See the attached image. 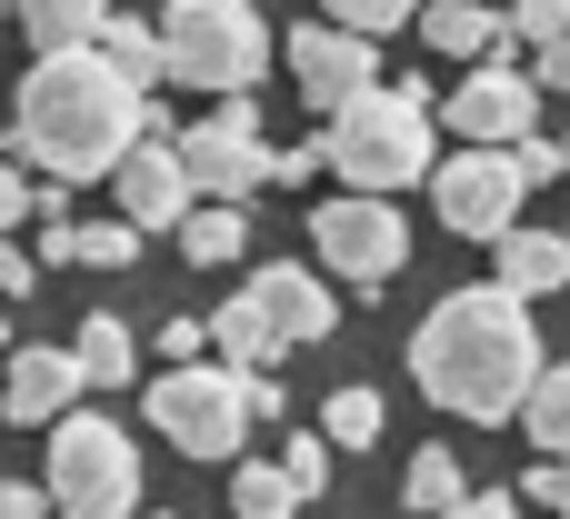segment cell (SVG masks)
<instances>
[{"label": "cell", "mask_w": 570, "mask_h": 519, "mask_svg": "<svg viewBox=\"0 0 570 519\" xmlns=\"http://www.w3.org/2000/svg\"><path fill=\"white\" fill-rule=\"evenodd\" d=\"M411 380L421 400H441L451 420L471 430H511L531 380H541V320L521 290L481 280V290H451L421 330H411Z\"/></svg>", "instance_id": "6da1fadb"}, {"label": "cell", "mask_w": 570, "mask_h": 519, "mask_svg": "<svg viewBox=\"0 0 570 519\" xmlns=\"http://www.w3.org/2000/svg\"><path fill=\"white\" fill-rule=\"evenodd\" d=\"M561 180H570V140H561Z\"/></svg>", "instance_id": "f35d334b"}, {"label": "cell", "mask_w": 570, "mask_h": 519, "mask_svg": "<svg viewBox=\"0 0 570 519\" xmlns=\"http://www.w3.org/2000/svg\"><path fill=\"white\" fill-rule=\"evenodd\" d=\"M0 160H10V130H0Z\"/></svg>", "instance_id": "60d3db41"}, {"label": "cell", "mask_w": 570, "mask_h": 519, "mask_svg": "<svg viewBox=\"0 0 570 519\" xmlns=\"http://www.w3.org/2000/svg\"><path fill=\"white\" fill-rule=\"evenodd\" d=\"M210 360H230V370H271V360H281V340H271V320H261L250 290L210 310Z\"/></svg>", "instance_id": "ffe728a7"}, {"label": "cell", "mask_w": 570, "mask_h": 519, "mask_svg": "<svg viewBox=\"0 0 570 519\" xmlns=\"http://www.w3.org/2000/svg\"><path fill=\"white\" fill-rule=\"evenodd\" d=\"M441 519H521V500L511 490H471V500H451Z\"/></svg>", "instance_id": "836d02e7"}, {"label": "cell", "mask_w": 570, "mask_h": 519, "mask_svg": "<svg viewBox=\"0 0 570 519\" xmlns=\"http://www.w3.org/2000/svg\"><path fill=\"white\" fill-rule=\"evenodd\" d=\"M140 110H150V90H130L90 40H80V50H40V60L20 70L10 150H30L50 180H110L120 150L140 140Z\"/></svg>", "instance_id": "7a4b0ae2"}, {"label": "cell", "mask_w": 570, "mask_h": 519, "mask_svg": "<svg viewBox=\"0 0 570 519\" xmlns=\"http://www.w3.org/2000/svg\"><path fill=\"white\" fill-rule=\"evenodd\" d=\"M40 490H50V510H70V519H130L140 510V450H130V430H110L90 410H60Z\"/></svg>", "instance_id": "8992f818"}, {"label": "cell", "mask_w": 570, "mask_h": 519, "mask_svg": "<svg viewBox=\"0 0 570 519\" xmlns=\"http://www.w3.org/2000/svg\"><path fill=\"white\" fill-rule=\"evenodd\" d=\"M291 510H301V490L281 460H230V519H291Z\"/></svg>", "instance_id": "cb8c5ba5"}, {"label": "cell", "mask_w": 570, "mask_h": 519, "mask_svg": "<svg viewBox=\"0 0 570 519\" xmlns=\"http://www.w3.org/2000/svg\"><path fill=\"white\" fill-rule=\"evenodd\" d=\"M180 250H190L200 270L240 260V250H250V210H240V200H190V210H180Z\"/></svg>", "instance_id": "d6986e66"}, {"label": "cell", "mask_w": 570, "mask_h": 519, "mask_svg": "<svg viewBox=\"0 0 570 519\" xmlns=\"http://www.w3.org/2000/svg\"><path fill=\"white\" fill-rule=\"evenodd\" d=\"M10 20H20L40 50H80V40H100L110 0H10Z\"/></svg>", "instance_id": "7402d4cb"}, {"label": "cell", "mask_w": 570, "mask_h": 519, "mask_svg": "<svg viewBox=\"0 0 570 519\" xmlns=\"http://www.w3.org/2000/svg\"><path fill=\"white\" fill-rule=\"evenodd\" d=\"M70 360H80V390H130L140 340H130V320H120V310H90V320H80V340H70Z\"/></svg>", "instance_id": "ac0fdd59"}, {"label": "cell", "mask_w": 570, "mask_h": 519, "mask_svg": "<svg viewBox=\"0 0 570 519\" xmlns=\"http://www.w3.org/2000/svg\"><path fill=\"white\" fill-rule=\"evenodd\" d=\"M331 460H341V450H331L321 430H301V440L281 450V470H291V490H301V500H321V490H331Z\"/></svg>", "instance_id": "4316f807"}, {"label": "cell", "mask_w": 570, "mask_h": 519, "mask_svg": "<svg viewBox=\"0 0 570 519\" xmlns=\"http://www.w3.org/2000/svg\"><path fill=\"white\" fill-rule=\"evenodd\" d=\"M521 430H531V450L570 460V360H541V380H531V400H521Z\"/></svg>", "instance_id": "603a6c76"}, {"label": "cell", "mask_w": 570, "mask_h": 519, "mask_svg": "<svg viewBox=\"0 0 570 519\" xmlns=\"http://www.w3.org/2000/svg\"><path fill=\"white\" fill-rule=\"evenodd\" d=\"M0 430H10V420H0Z\"/></svg>", "instance_id": "ee69618b"}, {"label": "cell", "mask_w": 570, "mask_h": 519, "mask_svg": "<svg viewBox=\"0 0 570 519\" xmlns=\"http://www.w3.org/2000/svg\"><path fill=\"white\" fill-rule=\"evenodd\" d=\"M210 350V320H160V360H200Z\"/></svg>", "instance_id": "4dcf8cb0"}, {"label": "cell", "mask_w": 570, "mask_h": 519, "mask_svg": "<svg viewBox=\"0 0 570 519\" xmlns=\"http://www.w3.org/2000/svg\"><path fill=\"white\" fill-rule=\"evenodd\" d=\"M70 400H80V360H70V350H10V370H0V420L50 430Z\"/></svg>", "instance_id": "5bb4252c"}, {"label": "cell", "mask_w": 570, "mask_h": 519, "mask_svg": "<svg viewBox=\"0 0 570 519\" xmlns=\"http://www.w3.org/2000/svg\"><path fill=\"white\" fill-rule=\"evenodd\" d=\"M160 50H170V80L190 90H261L271 70V20L250 0H170L160 10Z\"/></svg>", "instance_id": "5b68a950"}, {"label": "cell", "mask_w": 570, "mask_h": 519, "mask_svg": "<svg viewBox=\"0 0 570 519\" xmlns=\"http://www.w3.org/2000/svg\"><path fill=\"white\" fill-rule=\"evenodd\" d=\"M180 170H190V200H250L271 180V140H261V100L250 90H220L210 120H190L180 140Z\"/></svg>", "instance_id": "ba28073f"}, {"label": "cell", "mask_w": 570, "mask_h": 519, "mask_svg": "<svg viewBox=\"0 0 570 519\" xmlns=\"http://www.w3.org/2000/svg\"><path fill=\"white\" fill-rule=\"evenodd\" d=\"M531 80H541V90H570V30H561V40H541V60H531Z\"/></svg>", "instance_id": "8d00e7d4"}, {"label": "cell", "mask_w": 570, "mask_h": 519, "mask_svg": "<svg viewBox=\"0 0 570 519\" xmlns=\"http://www.w3.org/2000/svg\"><path fill=\"white\" fill-rule=\"evenodd\" d=\"M311 250H321L331 280L381 290V280H401V260H411V220H401L381 190H341V200L311 210Z\"/></svg>", "instance_id": "52a82bcc"}, {"label": "cell", "mask_w": 570, "mask_h": 519, "mask_svg": "<svg viewBox=\"0 0 570 519\" xmlns=\"http://www.w3.org/2000/svg\"><path fill=\"white\" fill-rule=\"evenodd\" d=\"M10 230H30V180L0 160V240H10Z\"/></svg>", "instance_id": "1f68e13d"}, {"label": "cell", "mask_w": 570, "mask_h": 519, "mask_svg": "<svg viewBox=\"0 0 570 519\" xmlns=\"http://www.w3.org/2000/svg\"><path fill=\"white\" fill-rule=\"evenodd\" d=\"M521 200H531L521 150L471 140V150L431 160V210H441V230H461V240H501V230H521Z\"/></svg>", "instance_id": "9c48e42d"}, {"label": "cell", "mask_w": 570, "mask_h": 519, "mask_svg": "<svg viewBox=\"0 0 570 519\" xmlns=\"http://www.w3.org/2000/svg\"><path fill=\"white\" fill-rule=\"evenodd\" d=\"M130 519H170V510H130Z\"/></svg>", "instance_id": "ab89813d"}, {"label": "cell", "mask_w": 570, "mask_h": 519, "mask_svg": "<svg viewBox=\"0 0 570 519\" xmlns=\"http://www.w3.org/2000/svg\"><path fill=\"white\" fill-rule=\"evenodd\" d=\"M491 250H501V290H521V300L570 290V230H501Z\"/></svg>", "instance_id": "2e32d148"}, {"label": "cell", "mask_w": 570, "mask_h": 519, "mask_svg": "<svg viewBox=\"0 0 570 519\" xmlns=\"http://www.w3.org/2000/svg\"><path fill=\"white\" fill-rule=\"evenodd\" d=\"M511 30H521V40H561V30H570V0H511Z\"/></svg>", "instance_id": "f546056e"}, {"label": "cell", "mask_w": 570, "mask_h": 519, "mask_svg": "<svg viewBox=\"0 0 570 519\" xmlns=\"http://www.w3.org/2000/svg\"><path fill=\"white\" fill-rule=\"evenodd\" d=\"M180 130L160 120V110H140V140L120 150V220L130 230H180V210H190V170H180V150H170Z\"/></svg>", "instance_id": "8fae6325"}, {"label": "cell", "mask_w": 570, "mask_h": 519, "mask_svg": "<svg viewBox=\"0 0 570 519\" xmlns=\"http://www.w3.org/2000/svg\"><path fill=\"white\" fill-rule=\"evenodd\" d=\"M0 20H10V0H0Z\"/></svg>", "instance_id": "b9f144b4"}, {"label": "cell", "mask_w": 570, "mask_h": 519, "mask_svg": "<svg viewBox=\"0 0 570 519\" xmlns=\"http://www.w3.org/2000/svg\"><path fill=\"white\" fill-rule=\"evenodd\" d=\"M90 50H100V60H110V70L130 80V90H150V80H170V50H160V30H150V20H120V10H110Z\"/></svg>", "instance_id": "44dd1931"}, {"label": "cell", "mask_w": 570, "mask_h": 519, "mask_svg": "<svg viewBox=\"0 0 570 519\" xmlns=\"http://www.w3.org/2000/svg\"><path fill=\"white\" fill-rule=\"evenodd\" d=\"M0 340H10V300H0Z\"/></svg>", "instance_id": "74e56055"}, {"label": "cell", "mask_w": 570, "mask_h": 519, "mask_svg": "<svg viewBox=\"0 0 570 519\" xmlns=\"http://www.w3.org/2000/svg\"><path fill=\"white\" fill-rule=\"evenodd\" d=\"M311 170H331V160H321V140H301V150H271V180H291V190H301Z\"/></svg>", "instance_id": "e575fe53"}, {"label": "cell", "mask_w": 570, "mask_h": 519, "mask_svg": "<svg viewBox=\"0 0 570 519\" xmlns=\"http://www.w3.org/2000/svg\"><path fill=\"white\" fill-rule=\"evenodd\" d=\"M30 280H40V260H30V250H10V240H0V300H30Z\"/></svg>", "instance_id": "d590c367"}, {"label": "cell", "mask_w": 570, "mask_h": 519, "mask_svg": "<svg viewBox=\"0 0 570 519\" xmlns=\"http://www.w3.org/2000/svg\"><path fill=\"white\" fill-rule=\"evenodd\" d=\"M50 519H70V510H50Z\"/></svg>", "instance_id": "7bdbcfd3"}, {"label": "cell", "mask_w": 570, "mask_h": 519, "mask_svg": "<svg viewBox=\"0 0 570 519\" xmlns=\"http://www.w3.org/2000/svg\"><path fill=\"white\" fill-rule=\"evenodd\" d=\"M321 160H331L351 190L401 200L411 180H431V90H421V80H401V90H381V80H371L361 100H341V110H331Z\"/></svg>", "instance_id": "3957f363"}, {"label": "cell", "mask_w": 570, "mask_h": 519, "mask_svg": "<svg viewBox=\"0 0 570 519\" xmlns=\"http://www.w3.org/2000/svg\"><path fill=\"white\" fill-rule=\"evenodd\" d=\"M281 50H291V80H301V100H311L321 120H331L341 100H361V90L381 80V50H371L361 30H341V20H301V30L281 40Z\"/></svg>", "instance_id": "7c38bea8"}, {"label": "cell", "mask_w": 570, "mask_h": 519, "mask_svg": "<svg viewBox=\"0 0 570 519\" xmlns=\"http://www.w3.org/2000/svg\"><path fill=\"white\" fill-rule=\"evenodd\" d=\"M321 440H331V450H371V440H381V390H361V380L331 390V400H321Z\"/></svg>", "instance_id": "d4e9b609"}, {"label": "cell", "mask_w": 570, "mask_h": 519, "mask_svg": "<svg viewBox=\"0 0 570 519\" xmlns=\"http://www.w3.org/2000/svg\"><path fill=\"white\" fill-rule=\"evenodd\" d=\"M30 260H70V270H130V260H140V230H130V220H50Z\"/></svg>", "instance_id": "e0dca14e"}, {"label": "cell", "mask_w": 570, "mask_h": 519, "mask_svg": "<svg viewBox=\"0 0 570 519\" xmlns=\"http://www.w3.org/2000/svg\"><path fill=\"white\" fill-rule=\"evenodd\" d=\"M0 519H50V490L40 480H0Z\"/></svg>", "instance_id": "d6a6232c"}, {"label": "cell", "mask_w": 570, "mask_h": 519, "mask_svg": "<svg viewBox=\"0 0 570 519\" xmlns=\"http://www.w3.org/2000/svg\"><path fill=\"white\" fill-rule=\"evenodd\" d=\"M521 500H541V510H561V519H570V460H551V450H541V460L521 470Z\"/></svg>", "instance_id": "f1b7e54d"}, {"label": "cell", "mask_w": 570, "mask_h": 519, "mask_svg": "<svg viewBox=\"0 0 570 519\" xmlns=\"http://www.w3.org/2000/svg\"><path fill=\"white\" fill-rule=\"evenodd\" d=\"M421 40H431L441 60H491V50H521V30H511L491 0H431V10H421Z\"/></svg>", "instance_id": "9a60e30c"}, {"label": "cell", "mask_w": 570, "mask_h": 519, "mask_svg": "<svg viewBox=\"0 0 570 519\" xmlns=\"http://www.w3.org/2000/svg\"><path fill=\"white\" fill-rule=\"evenodd\" d=\"M250 300H261V320H271V340H281V350H311V340H331V330H341L331 280H311L301 260H271V270L250 280Z\"/></svg>", "instance_id": "4fadbf2b"}, {"label": "cell", "mask_w": 570, "mask_h": 519, "mask_svg": "<svg viewBox=\"0 0 570 519\" xmlns=\"http://www.w3.org/2000/svg\"><path fill=\"white\" fill-rule=\"evenodd\" d=\"M150 430L170 440V450H190V460H240L250 450V370H230V360H170L160 380H150Z\"/></svg>", "instance_id": "277c9868"}, {"label": "cell", "mask_w": 570, "mask_h": 519, "mask_svg": "<svg viewBox=\"0 0 570 519\" xmlns=\"http://www.w3.org/2000/svg\"><path fill=\"white\" fill-rule=\"evenodd\" d=\"M461 140H491V150H511V140H531L541 130V80L511 60V50H491V60H471L461 70V90H451V110H441Z\"/></svg>", "instance_id": "30bf717a"}, {"label": "cell", "mask_w": 570, "mask_h": 519, "mask_svg": "<svg viewBox=\"0 0 570 519\" xmlns=\"http://www.w3.org/2000/svg\"><path fill=\"white\" fill-rule=\"evenodd\" d=\"M321 10H331L341 30H361V40H381V30H401L421 0H321Z\"/></svg>", "instance_id": "83f0119b"}, {"label": "cell", "mask_w": 570, "mask_h": 519, "mask_svg": "<svg viewBox=\"0 0 570 519\" xmlns=\"http://www.w3.org/2000/svg\"><path fill=\"white\" fill-rule=\"evenodd\" d=\"M401 500H411L421 519H441L451 500H471V480H461V460H451V450H421V460H411V480H401Z\"/></svg>", "instance_id": "484cf974"}]
</instances>
